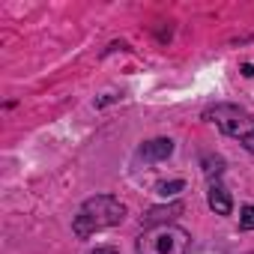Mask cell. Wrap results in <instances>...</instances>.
I'll return each mask as SVG.
<instances>
[{"mask_svg":"<svg viewBox=\"0 0 254 254\" xmlns=\"http://www.w3.org/2000/svg\"><path fill=\"white\" fill-rule=\"evenodd\" d=\"M251 254H254V251H251Z\"/></svg>","mask_w":254,"mask_h":254,"instance_id":"13","label":"cell"},{"mask_svg":"<svg viewBox=\"0 0 254 254\" xmlns=\"http://www.w3.org/2000/svg\"><path fill=\"white\" fill-rule=\"evenodd\" d=\"M183 189H186V183H183V180H171V183H159V186H156V191H159L162 197H174V194H177V191H183Z\"/></svg>","mask_w":254,"mask_h":254,"instance_id":"7","label":"cell"},{"mask_svg":"<svg viewBox=\"0 0 254 254\" xmlns=\"http://www.w3.org/2000/svg\"><path fill=\"white\" fill-rule=\"evenodd\" d=\"M242 147H245V150H248V153H254V132H251V135H248V138H245V141H242Z\"/></svg>","mask_w":254,"mask_h":254,"instance_id":"10","label":"cell"},{"mask_svg":"<svg viewBox=\"0 0 254 254\" xmlns=\"http://www.w3.org/2000/svg\"><path fill=\"white\" fill-rule=\"evenodd\" d=\"M183 203L180 200H174V203H168V206H153L147 215H144V227L150 230V227H162V224H171L177 215H183Z\"/></svg>","mask_w":254,"mask_h":254,"instance_id":"4","label":"cell"},{"mask_svg":"<svg viewBox=\"0 0 254 254\" xmlns=\"http://www.w3.org/2000/svg\"><path fill=\"white\" fill-rule=\"evenodd\" d=\"M93 254H117V248H96Z\"/></svg>","mask_w":254,"mask_h":254,"instance_id":"12","label":"cell"},{"mask_svg":"<svg viewBox=\"0 0 254 254\" xmlns=\"http://www.w3.org/2000/svg\"><path fill=\"white\" fill-rule=\"evenodd\" d=\"M203 120L206 123H215L224 135L239 138V141H245L254 132V117L248 111H242L239 105H215V108L203 111Z\"/></svg>","mask_w":254,"mask_h":254,"instance_id":"3","label":"cell"},{"mask_svg":"<svg viewBox=\"0 0 254 254\" xmlns=\"http://www.w3.org/2000/svg\"><path fill=\"white\" fill-rule=\"evenodd\" d=\"M221 171H224V162H221V159H212V156L203 159V174H206V177H218Z\"/></svg>","mask_w":254,"mask_h":254,"instance_id":"8","label":"cell"},{"mask_svg":"<svg viewBox=\"0 0 254 254\" xmlns=\"http://www.w3.org/2000/svg\"><path fill=\"white\" fill-rule=\"evenodd\" d=\"M206 200H209V209L215 215H230L233 212V200H230V191L221 186V183H212L209 191H206Z\"/></svg>","mask_w":254,"mask_h":254,"instance_id":"6","label":"cell"},{"mask_svg":"<svg viewBox=\"0 0 254 254\" xmlns=\"http://www.w3.org/2000/svg\"><path fill=\"white\" fill-rule=\"evenodd\" d=\"M239 227H242V230H254V206H242V212H239Z\"/></svg>","mask_w":254,"mask_h":254,"instance_id":"9","label":"cell"},{"mask_svg":"<svg viewBox=\"0 0 254 254\" xmlns=\"http://www.w3.org/2000/svg\"><path fill=\"white\" fill-rule=\"evenodd\" d=\"M123 218H126V206H123L117 197H111V194H96V197H87V200L81 203V209H78V215H75V221H72V230H75L81 239H87V236H93L96 230H105V227L120 224Z\"/></svg>","mask_w":254,"mask_h":254,"instance_id":"1","label":"cell"},{"mask_svg":"<svg viewBox=\"0 0 254 254\" xmlns=\"http://www.w3.org/2000/svg\"><path fill=\"white\" fill-rule=\"evenodd\" d=\"M189 251H191V233L177 224L150 227L138 239V254H189Z\"/></svg>","mask_w":254,"mask_h":254,"instance_id":"2","label":"cell"},{"mask_svg":"<svg viewBox=\"0 0 254 254\" xmlns=\"http://www.w3.org/2000/svg\"><path fill=\"white\" fill-rule=\"evenodd\" d=\"M242 75L251 78V75H254V66H251V63H242Z\"/></svg>","mask_w":254,"mask_h":254,"instance_id":"11","label":"cell"},{"mask_svg":"<svg viewBox=\"0 0 254 254\" xmlns=\"http://www.w3.org/2000/svg\"><path fill=\"white\" fill-rule=\"evenodd\" d=\"M174 153V141L171 138H153V141H147L141 150H138V156L144 159V162H162V159H168Z\"/></svg>","mask_w":254,"mask_h":254,"instance_id":"5","label":"cell"}]
</instances>
